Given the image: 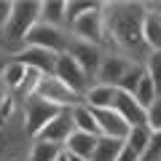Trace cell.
I'll list each match as a JSON object with an SVG mask.
<instances>
[{
    "mask_svg": "<svg viewBox=\"0 0 161 161\" xmlns=\"http://www.w3.org/2000/svg\"><path fill=\"white\" fill-rule=\"evenodd\" d=\"M145 73H148V78L153 80L156 86V94H161V51H153L148 59H145Z\"/></svg>",
    "mask_w": 161,
    "mask_h": 161,
    "instance_id": "obj_27",
    "label": "cell"
},
{
    "mask_svg": "<svg viewBox=\"0 0 161 161\" xmlns=\"http://www.w3.org/2000/svg\"><path fill=\"white\" fill-rule=\"evenodd\" d=\"M14 59L30 70H38L40 75H54V64H57V54L46 51V48H35V46H24Z\"/></svg>",
    "mask_w": 161,
    "mask_h": 161,
    "instance_id": "obj_13",
    "label": "cell"
},
{
    "mask_svg": "<svg viewBox=\"0 0 161 161\" xmlns=\"http://www.w3.org/2000/svg\"><path fill=\"white\" fill-rule=\"evenodd\" d=\"M132 67V62H129L126 57H121V54H105L102 62H99V70L97 75H94V83H102V86H113L118 83L121 78H124V73Z\"/></svg>",
    "mask_w": 161,
    "mask_h": 161,
    "instance_id": "obj_12",
    "label": "cell"
},
{
    "mask_svg": "<svg viewBox=\"0 0 161 161\" xmlns=\"http://www.w3.org/2000/svg\"><path fill=\"white\" fill-rule=\"evenodd\" d=\"M156 97H158V94H156L153 80L148 78V73H142V78H140L137 89H134V99H137V105H140V108H150Z\"/></svg>",
    "mask_w": 161,
    "mask_h": 161,
    "instance_id": "obj_25",
    "label": "cell"
},
{
    "mask_svg": "<svg viewBox=\"0 0 161 161\" xmlns=\"http://www.w3.org/2000/svg\"><path fill=\"white\" fill-rule=\"evenodd\" d=\"M70 32L67 30H59V27H51V24H43L38 22L32 30L27 32V38H24V46H35V48H46V51L51 54H67L70 48Z\"/></svg>",
    "mask_w": 161,
    "mask_h": 161,
    "instance_id": "obj_5",
    "label": "cell"
},
{
    "mask_svg": "<svg viewBox=\"0 0 161 161\" xmlns=\"http://www.w3.org/2000/svg\"><path fill=\"white\" fill-rule=\"evenodd\" d=\"M57 161H70V158H67V153H64V150H62V156H59Z\"/></svg>",
    "mask_w": 161,
    "mask_h": 161,
    "instance_id": "obj_34",
    "label": "cell"
},
{
    "mask_svg": "<svg viewBox=\"0 0 161 161\" xmlns=\"http://www.w3.org/2000/svg\"><path fill=\"white\" fill-rule=\"evenodd\" d=\"M59 110L57 108H51V105H46L43 99H38V97H30L27 102L22 105V115H24V129H27V134H30V140H35L38 137V132L43 126H46L48 121L57 115Z\"/></svg>",
    "mask_w": 161,
    "mask_h": 161,
    "instance_id": "obj_8",
    "label": "cell"
},
{
    "mask_svg": "<svg viewBox=\"0 0 161 161\" xmlns=\"http://www.w3.org/2000/svg\"><path fill=\"white\" fill-rule=\"evenodd\" d=\"M150 134L153 132H150L148 126H132L129 134H126V140H124V148H129L140 161V156L145 153V148H148V142H150Z\"/></svg>",
    "mask_w": 161,
    "mask_h": 161,
    "instance_id": "obj_23",
    "label": "cell"
},
{
    "mask_svg": "<svg viewBox=\"0 0 161 161\" xmlns=\"http://www.w3.org/2000/svg\"><path fill=\"white\" fill-rule=\"evenodd\" d=\"M113 97L115 89L113 86H102V83H92L89 92L83 94V105L92 110H102V108H113Z\"/></svg>",
    "mask_w": 161,
    "mask_h": 161,
    "instance_id": "obj_17",
    "label": "cell"
},
{
    "mask_svg": "<svg viewBox=\"0 0 161 161\" xmlns=\"http://www.w3.org/2000/svg\"><path fill=\"white\" fill-rule=\"evenodd\" d=\"M145 3H102V54H121L132 64H145L150 57L148 46L142 43V19H145Z\"/></svg>",
    "mask_w": 161,
    "mask_h": 161,
    "instance_id": "obj_1",
    "label": "cell"
},
{
    "mask_svg": "<svg viewBox=\"0 0 161 161\" xmlns=\"http://www.w3.org/2000/svg\"><path fill=\"white\" fill-rule=\"evenodd\" d=\"M35 97L43 99V102L51 105V108H57V110H73L75 105L83 102L78 94H73L67 86H64L57 75H40L38 89H35Z\"/></svg>",
    "mask_w": 161,
    "mask_h": 161,
    "instance_id": "obj_4",
    "label": "cell"
},
{
    "mask_svg": "<svg viewBox=\"0 0 161 161\" xmlns=\"http://www.w3.org/2000/svg\"><path fill=\"white\" fill-rule=\"evenodd\" d=\"M145 19H142V43L148 51H161V11L153 3H145Z\"/></svg>",
    "mask_w": 161,
    "mask_h": 161,
    "instance_id": "obj_14",
    "label": "cell"
},
{
    "mask_svg": "<svg viewBox=\"0 0 161 161\" xmlns=\"http://www.w3.org/2000/svg\"><path fill=\"white\" fill-rule=\"evenodd\" d=\"M140 161H161V132L150 134V142L145 148V153L140 156Z\"/></svg>",
    "mask_w": 161,
    "mask_h": 161,
    "instance_id": "obj_29",
    "label": "cell"
},
{
    "mask_svg": "<svg viewBox=\"0 0 161 161\" xmlns=\"http://www.w3.org/2000/svg\"><path fill=\"white\" fill-rule=\"evenodd\" d=\"M6 64H8V57H0V75H3V70H6Z\"/></svg>",
    "mask_w": 161,
    "mask_h": 161,
    "instance_id": "obj_32",
    "label": "cell"
},
{
    "mask_svg": "<svg viewBox=\"0 0 161 161\" xmlns=\"http://www.w3.org/2000/svg\"><path fill=\"white\" fill-rule=\"evenodd\" d=\"M115 161H137V156H134L129 148H124V150L118 153V158H115Z\"/></svg>",
    "mask_w": 161,
    "mask_h": 161,
    "instance_id": "obj_31",
    "label": "cell"
},
{
    "mask_svg": "<svg viewBox=\"0 0 161 161\" xmlns=\"http://www.w3.org/2000/svg\"><path fill=\"white\" fill-rule=\"evenodd\" d=\"M121 150H124V142H121V140L97 137V145H94L92 158H89V161H115Z\"/></svg>",
    "mask_w": 161,
    "mask_h": 161,
    "instance_id": "obj_21",
    "label": "cell"
},
{
    "mask_svg": "<svg viewBox=\"0 0 161 161\" xmlns=\"http://www.w3.org/2000/svg\"><path fill=\"white\" fill-rule=\"evenodd\" d=\"M142 73H145L142 64H132V67L124 73V78L115 83V92H121V94H132V97H134V89H137V83H140V78H142Z\"/></svg>",
    "mask_w": 161,
    "mask_h": 161,
    "instance_id": "obj_24",
    "label": "cell"
},
{
    "mask_svg": "<svg viewBox=\"0 0 161 161\" xmlns=\"http://www.w3.org/2000/svg\"><path fill=\"white\" fill-rule=\"evenodd\" d=\"M70 38L80 40V43H92V46L102 48V40H105V27H102V3H99L94 11L83 14L80 19H75L73 24L67 27Z\"/></svg>",
    "mask_w": 161,
    "mask_h": 161,
    "instance_id": "obj_6",
    "label": "cell"
},
{
    "mask_svg": "<svg viewBox=\"0 0 161 161\" xmlns=\"http://www.w3.org/2000/svg\"><path fill=\"white\" fill-rule=\"evenodd\" d=\"M94 113V121H97V129H99V137H110V140H126L129 134V124L115 113L113 108H102V110H92Z\"/></svg>",
    "mask_w": 161,
    "mask_h": 161,
    "instance_id": "obj_11",
    "label": "cell"
},
{
    "mask_svg": "<svg viewBox=\"0 0 161 161\" xmlns=\"http://www.w3.org/2000/svg\"><path fill=\"white\" fill-rule=\"evenodd\" d=\"M62 145H54V142H40V140H32L30 142V153L27 161H57L62 156Z\"/></svg>",
    "mask_w": 161,
    "mask_h": 161,
    "instance_id": "obj_22",
    "label": "cell"
},
{
    "mask_svg": "<svg viewBox=\"0 0 161 161\" xmlns=\"http://www.w3.org/2000/svg\"><path fill=\"white\" fill-rule=\"evenodd\" d=\"M94 145H97V137H92V134H83V132H73L67 137V142H64V153L67 156H78V158H92V150Z\"/></svg>",
    "mask_w": 161,
    "mask_h": 161,
    "instance_id": "obj_16",
    "label": "cell"
},
{
    "mask_svg": "<svg viewBox=\"0 0 161 161\" xmlns=\"http://www.w3.org/2000/svg\"><path fill=\"white\" fill-rule=\"evenodd\" d=\"M113 110L126 121L129 126H145V108H140L137 99H134L132 94L115 92V97H113Z\"/></svg>",
    "mask_w": 161,
    "mask_h": 161,
    "instance_id": "obj_15",
    "label": "cell"
},
{
    "mask_svg": "<svg viewBox=\"0 0 161 161\" xmlns=\"http://www.w3.org/2000/svg\"><path fill=\"white\" fill-rule=\"evenodd\" d=\"M40 22V3L38 0H19L11 3V16L0 30V57L14 59L24 48L27 32Z\"/></svg>",
    "mask_w": 161,
    "mask_h": 161,
    "instance_id": "obj_2",
    "label": "cell"
},
{
    "mask_svg": "<svg viewBox=\"0 0 161 161\" xmlns=\"http://www.w3.org/2000/svg\"><path fill=\"white\" fill-rule=\"evenodd\" d=\"M24 73H27V67H24L22 62H16V59H8L6 70H3V75H0V86L6 89L8 94H14L19 86H22Z\"/></svg>",
    "mask_w": 161,
    "mask_h": 161,
    "instance_id": "obj_20",
    "label": "cell"
},
{
    "mask_svg": "<svg viewBox=\"0 0 161 161\" xmlns=\"http://www.w3.org/2000/svg\"><path fill=\"white\" fill-rule=\"evenodd\" d=\"M30 134L24 129V115L19 110L8 124H0V161H27Z\"/></svg>",
    "mask_w": 161,
    "mask_h": 161,
    "instance_id": "obj_3",
    "label": "cell"
},
{
    "mask_svg": "<svg viewBox=\"0 0 161 161\" xmlns=\"http://www.w3.org/2000/svg\"><path fill=\"white\" fill-rule=\"evenodd\" d=\"M73 132H75L73 113H70V110H59L46 126L38 132V137H35V140H40V142H54V145H62V148H64V142H67V137Z\"/></svg>",
    "mask_w": 161,
    "mask_h": 161,
    "instance_id": "obj_9",
    "label": "cell"
},
{
    "mask_svg": "<svg viewBox=\"0 0 161 161\" xmlns=\"http://www.w3.org/2000/svg\"><path fill=\"white\" fill-rule=\"evenodd\" d=\"M67 54L75 59V64L94 80V75H97V70H99V62H102V57H105L102 48L92 46V43H80V40H70Z\"/></svg>",
    "mask_w": 161,
    "mask_h": 161,
    "instance_id": "obj_10",
    "label": "cell"
},
{
    "mask_svg": "<svg viewBox=\"0 0 161 161\" xmlns=\"http://www.w3.org/2000/svg\"><path fill=\"white\" fill-rule=\"evenodd\" d=\"M99 3H89V0H70V3H64V22H67V27L75 22V19H80L83 14L94 11Z\"/></svg>",
    "mask_w": 161,
    "mask_h": 161,
    "instance_id": "obj_26",
    "label": "cell"
},
{
    "mask_svg": "<svg viewBox=\"0 0 161 161\" xmlns=\"http://www.w3.org/2000/svg\"><path fill=\"white\" fill-rule=\"evenodd\" d=\"M70 113H73L75 132H83V134H92V137H99V129H97V121H94L92 108H86V105L80 102V105H75Z\"/></svg>",
    "mask_w": 161,
    "mask_h": 161,
    "instance_id": "obj_18",
    "label": "cell"
},
{
    "mask_svg": "<svg viewBox=\"0 0 161 161\" xmlns=\"http://www.w3.org/2000/svg\"><path fill=\"white\" fill-rule=\"evenodd\" d=\"M8 16H11V3H0V30L6 27Z\"/></svg>",
    "mask_w": 161,
    "mask_h": 161,
    "instance_id": "obj_30",
    "label": "cell"
},
{
    "mask_svg": "<svg viewBox=\"0 0 161 161\" xmlns=\"http://www.w3.org/2000/svg\"><path fill=\"white\" fill-rule=\"evenodd\" d=\"M40 22L51 24V27H59V30H67V22H64V0L40 3Z\"/></svg>",
    "mask_w": 161,
    "mask_h": 161,
    "instance_id": "obj_19",
    "label": "cell"
},
{
    "mask_svg": "<svg viewBox=\"0 0 161 161\" xmlns=\"http://www.w3.org/2000/svg\"><path fill=\"white\" fill-rule=\"evenodd\" d=\"M54 75H57L59 80H62L64 86L70 89L73 94H78L80 99H83V94L89 92V86H92L94 80L89 78L83 70L75 64V59L70 57V54H59L57 57V64H54Z\"/></svg>",
    "mask_w": 161,
    "mask_h": 161,
    "instance_id": "obj_7",
    "label": "cell"
},
{
    "mask_svg": "<svg viewBox=\"0 0 161 161\" xmlns=\"http://www.w3.org/2000/svg\"><path fill=\"white\" fill-rule=\"evenodd\" d=\"M6 94H8V92H6L3 86H0V105H3V99H6Z\"/></svg>",
    "mask_w": 161,
    "mask_h": 161,
    "instance_id": "obj_33",
    "label": "cell"
},
{
    "mask_svg": "<svg viewBox=\"0 0 161 161\" xmlns=\"http://www.w3.org/2000/svg\"><path fill=\"white\" fill-rule=\"evenodd\" d=\"M145 126L150 132H161V94L153 99L150 108H145Z\"/></svg>",
    "mask_w": 161,
    "mask_h": 161,
    "instance_id": "obj_28",
    "label": "cell"
}]
</instances>
